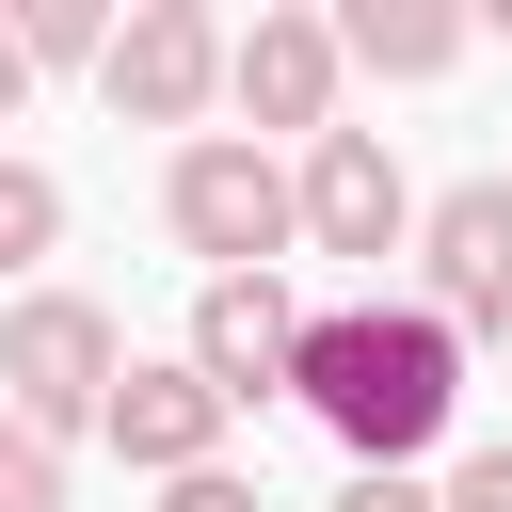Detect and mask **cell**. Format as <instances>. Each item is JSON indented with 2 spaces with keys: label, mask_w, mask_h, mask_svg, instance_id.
<instances>
[{
  "label": "cell",
  "mask_w": 512,
  "mask_h": 512,
  "mask_svg": "<svg viewBox=\"0 0 512 512\" xmlns=\"http://www.w3.org/2000/svg\"><path fill=\"white\" fill-rule=\"evenodd\" d=\"M336 48H352L368 80H448V64H464V16H448V0H352Z\"/></svg>",
  "instance_id": "obj_10"
},
{
  "label": "cell",
  "mask_w": 512,
  "mask_h": 512,
  "mask_svg": "<svg viewBox=\"0 0 512 512\" xmlns=\"http://www.w3.org/2000/svg\"><path fill=\"white\" fill-rule=\"evenodd\" d=\"M0 512H64V448L0 416Z\"/></svg>",
  "instance_id": "obj_13"
},
{
  "label": "cell",
  "mask_w": 512,
  "mask_h": 512,
  "mask_svg": "<svg viewBox=\"0 0 512 512\" xmlns=\"http://www.w3.org/2000/svg\"><path fill=\"white\" fill-rule=\"evenodd\" d=\"M288 400H320V432L352 448V464H384V480H416V448L448 432V400H464V336L432 320V304H320L304 320V384Z\"/></svg>",
  "instance_id": "obj_1"
},
{
  "label": "cell",
  "mask_w": 512,
  "mask_h": 512,
  "mask_svg": "<svg viewBox=\"0 0 512 512\" xmlns=\"http://www.w3.org/2000/svg\"><path fill=\"white\" fill-rule=\"evenodd\" d=\"M16 48H32V64H112V16H96V0H32Z\"/></svg>",
  "instance_id": "obj_12"
},
{
  "label": "cell",
  "mask_w": 512,
  "mask_h": 512,
  "mask_svg": "<svg viewBox=\"0 0 512 512\" xmlns=\"http://www.w3.org/2000/svg\"><path fill=\"white\" fill-rule=\"evenodd\" d=\"M448 512H512V432H496V448H464V464H448Z\"/></svg>",
  "instance_id": "obj_15"
},
{
  "label": "cell",
  "mask_w": 512,
  "mask_h": 512,
  "mask_svg": "<svg viewBox=\"0 0 512 512\" xmlns=\"http://www.w3.org/2000/svg\"><path fill=\"white\" fill-rule=\"evenodd\" d=\"M288 176H304V256H336V272L416 256V176L384 160V128H320Z\"/></svg>",
  "instance_id": "obj_4"
},
{
  "label": "cell",
  "mask_w": 512,
  "mask_h": 512,
  "mask_svg": "<svg viewBox=\"0 0 512 512\" xmlns=\"http://www.w3.org/2000/svg\"><path fill=\"white\" fill-rule=\"evenodd\" d=\"M224 16L208 0H128V32H112V64H96V96H112V128H192L208 96H224Z\"/></svg>",
  "instance_id": "obj_5"
},
{
  "label": "cell",
  "mask_w": 512,
  "mask_h": 512,
  "mask_svg": "<svg viewBox=\"0 0 512 512\" xmlns=\"http://www.w3.org/2000/svg\"><path fill=\"white\" fill-rule=\"evenodd\" d=\"M224 432H240V400H224L192 352H160V368L112 384V432H96V448H112L128 480H192V464H224Z\"/></svg>",
  "instance_id": "obj_9"
},
{
  "label": "cell",
  "mask_w": 512,
  "mask_h": 512,
  "mask_svg": "<svg viewBox=\"0 0 512 512\" xmlns=\"http://www.w3.org/2000/svg\"><path fill=\"white\" fill-rule=\"evenodd\" d=\"M336 80H352V48H336V16H304V0H256V32L224 48V96L256 112V128H336Z\"/></svg>",
  "instance_id": "obj_8"
},
{
  "label": "cell",
  "mask_w": 512,
  "mask_h": 512,
  "mask_svg": "<svg viewBox=\"0 0 512 512\" xmlns=\"http://www.w3.org/2000/svg\"><path fill=\"white\" fill-rule=\"evenodd\" d=\"M160 224H176L208 272H288V256H304V176H288L256 128H192L176 176H160Z\"/></svg>",
  "instance_id": "obj_3"
},
{
  "label": "cell",
  "mask_w": 512,
  "mask_h": 512,
  "mask_svg": "<svg viewBox=\"0 0 512 512\" xmlns=\"http://www.w3.org/2000/svg\"><path fill=\"white\" fill-rule=\"evenodd\" d=\"M160 512H272V496H256L240 464H192V480H160Z\"/></svg>",
  "instance_id": "obj_14"
},
{
  "label": "cell",
  "mask_w": 512,
  "mask_h": 512,
  "mask_svg": "<svg viewBox=\"0 0 512 512\" xmlns=\"http://www.w3.org/2000/svg\"><path fill=\"white\" fill-rule=\"evenodd\" d=\"M416 272L448 336H512V176H464L416 208Z\"/></svg>",
  "instance_id": "obj_7"
},
{
  "label": "cell",
  "mask_w": 512,
  "mask_h": 512,
  "mask_svg": "<svg viewBox=\"0 0 512 512\" xmlns=\"http://www.w3.org/2000/svg\"><path fill=\"white\" fill-rule=\"evenodd\" d=\"M48 240H64V176H48V160H0V288H16Z\"/></svg>",
  "instance_id": "obj_11"
},
{
  "label": "cell",
  "mask_w": 512,
  "mask_h": 512,
  "mask_svg": "<svg viewBox=\"0 0 512 512\" xmlns=\"http://www.w3.org/2000/svg\"><path fill=\"white\" fill-rule=\"evenodd\" d=\"M16 96H32V48H16V16H0V128H16Z\"/></svg>",
  "instance_id": "obj_17"
},
{
  "label": "cell",
  "mask_w": 512,
  "mask_h": 512,
  "mask_svg": "<svg viewBox=\"0 0 512 512\" xmlns=\"http://www.w3.org/2000/svg\"><path fill=\"white\" fill-rule=\"evenodd\" d=\"M304 320H320V304H304L288 272H208V288H192V368L256 416L272 384H304Z\"/></svg>",
  "instance_id": "obj_6"
},
{
  "label": "cell",
  "mask_w": 512,
  "mask_h": 512,
  "mask_svg": "<svg viewBox=\"0 0 512 512\" xmlns=\"http://www.w3.org/2000/svg\"><path fill=\"white\" fill-rule=\"evenodd\" d=\"M112 384H128V336H112L96 288H16L0 304V416L16 432L80 448V432H112Z\"/></svg>",
  "instance_id": "obj_2"
},
{
  "label": "cell",
  "mask_w": 512,
  "mask_h": 512,
  "mask_svg": "<svg viewBox=\"0 0 512 512\" xmlns=\"http://www.w3.org/2000/svg\"><path fill=\"white\" fill-rule=\"evenodd\" d=\"M336 512H448V480H384V464H352V480H336Z\"/></svg>",
  "instance_id": "obj_16"
}]
</instances>
